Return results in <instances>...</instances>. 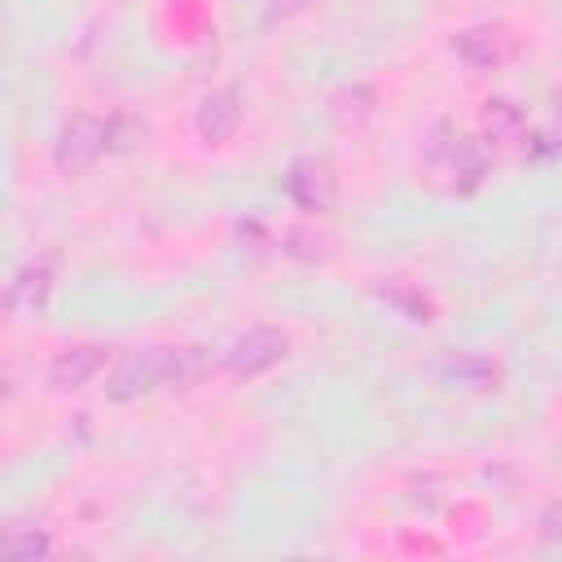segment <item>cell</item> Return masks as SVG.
<instances>
[{
  "instance_id": "6da1fadb",
  "label": "cell",
  "mask_w": 562,
  "mask_h": 562,
  "mask_svg": "<svg viewBox=\"0 0 562 562\" xmlns=\"http://www.w3.org/2000/svg\"><path fill=\"white\" fill-rule=\"evenodd\" d=\"M176 351L180 347H132L123 351L114 364H110V378H105V395L114 404H132L158 386H171V373H176Z\"/></svg>"
},
{
  "instance_id": "7a4b0ae2",
  "label": "cell",
  "mask_w": 562,
  "mask_h": 562,
  "mask_svg": "<svg viewBox=\"0 0 562 562\" xmlns=\"http://www.w3.org/2000/svg\"><path fill=\"white\" fill-rule=\"evenodd\" d=\"M452 57L470 75H492L514 57V35L501 22H474L452 35Z\"/></svg>"
},
{
  "instance_id": "3957f363",
  "label": "cell",
  "mask_w": 562,
  "mask_h": 562,
  "mask_svg": "<svg viewBox=\"0 0 562 562\" xmlns=\"http://www.w3.org/2000/svg\"><path fill=\"white\" fill-rule=\"evenodd\" d=\"M105 364H110V347L105 342H70V347H61L48 360L44 382L57 395H79V391H88L105 373Z\"/></svg>"
},
{
  "instance_id": "277c9868",
  "label": "cell",
  "mask_w": 562,
  "mask_h": 562,
  "mask_svg": "<svg viewBox=\"0 0 562 562\" xmlns=\"http://www.w3.org/2000/svg\"><path fill=\"white\" fill-rule=\"evenodd\" d=\"M105 145H110V123L101 114H88L83 110L57 136V167L70 171V176H79V171H88L105 154Z\"/></svg>"
},
{
  "instance_id": "5b68a950",
  "label": "cell",
  "mask_w": 562,
  "mask_h": 562,
  "mask_svg": "<svg viewBox=\"0 0 562 562\" xmlns=\"http://www.w3.org/2000/svg\"><path fill=\"white\" fill-rule=\"evenodd\" d=\"M422 154H426V171H430V176H448V180H457V176H479V149H474L452 123H435V127L426 132Z\"/></svg>"
},
{
  "instance_id": "8992f818",
  "label": "cell",
  "mask_w": 562,
  "mask_h": 562,
  "mask_svg": "<svg viewBox=\"0 0 562 562\" xmlns=\"http://www.w3.org/2000/svg\"><path fill=\"white\" fill-rule=\"evenodd\" d=\"M281 356H285V329H277V325H250L246 334L233 338V347L224 351V364L237 378H255V373L272 369Z\"/></svg>"
},
{
  "instance_id": "52a82bcc",
  "label": "cell",
  "mask_w": 562,
  "mask_h": 562,
  "mask_svg": "<svg viewBox=\"0 0 562 562\" xmlns=\"http://www.w3.org/2000/svg\"><path fill=\"white\" fill-rule=\"evenodd\" d=\"M193 127H198V136L211 140V145L233 140V132L241 127V105H237V97L224 92V88H211V92L198 101V110H193Z\"/></svg>"
},
{
  "instance_id": "ba28073f",
  "label": "cell",
  "mask_w": 562,
  "mask_h": 562,
  "mask_svg": "<svg viewBox=\"0 0 562 562\" xmlns=\"http://www.w3.org/2000/svg\"><path fill=\"white\" fill-rule=\"evenodd\" d=\"M285 184H290V198H294L303 211H329V202H334V176H329L325 162H316V158L294 162Z\"/></svg>"
},
{
  "instance_id": "9c48e42d",
  "label": "cell",
  "mask_w": 562,
  "mask_h": 562,
  "mask_svg": "<svg viewBox=\"0 0 562 562\" xmlns=\"http://www.w3.org/2000/svg\"><path fill=\"white\" fill-rule=\"evenodd\" d=\"M48 285H53L48 263H44V259H26V263L13 272V281H9V307H13V316H22V312L35 316V307H44Z\"/></svg>"
},
{
  "instance_id": "30bf717a",
  "label": "cell",
  "mask_w": 562,
  "mask_h": 562,
  "mask_svg": "<svg viewBox=\"0 0 562 562\" xmlns=\"http://www.w3.org/2000/svg\"><path fill=\"white\" fill-rule=\"evenodd\" d=\"M522 127H527V119H522V110L514 105V101H487V110H483V132L492 136V140H518L522 136Z\"/></svg>"
}]
</instances>
